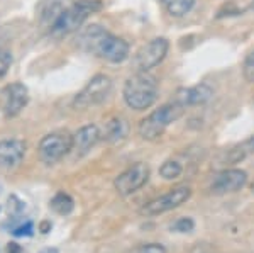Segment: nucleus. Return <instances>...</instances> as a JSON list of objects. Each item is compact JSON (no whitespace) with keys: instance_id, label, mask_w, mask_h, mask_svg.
Masks as SVG:
<instances>
[{"instance_id":"5","label":"nucleus","mask_w":254,"mask_h":253,"mask_svg":"<svg viewBox=\"0 0 254 253\" xmlns=\"http://www.w3.org/2000/svg\"><path fill=\"white\" fill-rule=\"evenodd\" d=\"M73 150V134L68 131L49 133L39 141L38 155L46 165H55Z\"/></svg>"},{"instance_id":"13","label":"nucleus","mask_w":254,"mask_h":253,"mask_svg":"<svg viewBox=\"0 0 254 253\" xmlns=\"http://www.w3.org/2000/svg\"><path fill=\"white\" fill-rule=\"evenodd\" d=\"M100 129L95 124H87L81 126V128L73 134V152L76 157H85L93 146L100 141Z\"/></svg>"},{"instance_id":"26","label":"nucleus","mask_w":254,"mask_h":253,"mask_svg":"<svg viewBox=\"0 0 254 253\" xmlns=\"http://www.w3.org/2000/svg\"><path fill=\"white\" fill-rule=\"evenodd\" d=\"M20 247L17 243H9V247H7V253H20Z\"/></svg>"},{"instance_id":"28","label":"nucleus","mask_w":254,"mask_h":253,"mask_svg":"<svg viewBox=\"0 0 254 253\" xmlns=\"http://www.w3.org/2000/svg\"><path fill=\"white\" fill-rule=\"evenodd\" d=\"M41 253H60L58 248H46V250H43Z\"/></svg>"},{"instance_id":"6","label":"nucleus","mask_w":254,"mask_h":253,"mask_svg":"<svg viewBox=\"0 0 254 253\" xmlns=\"http://www.w3.org/2000/svg\"><path fill=\"white\" fill-rule=\"evenodd\" d=\"M112 92V79L109 75H95L92 80L85 85L81 90L76 93L75 100H73V105L75 109H88L92 105H97V104H102L107 97L110 95Z\"/></svg>"},{"instance_id":"29","label":"nucleus","mask_w":254,"mask_h":253,"mask_svg":"<svg viewBox=\"0 0 254 253\" xmlns=\"http://www.w3.org/2000/svg\"><path fill=\"white\" fill-rule=\"evenodd\" d=\"M251 189H253V192H254V182L251 183Z\"/></svg>"},{"instance_id":"23","label":"nucleus","mask_w":254,"mask_h":253,"mask_svg":"<svg viewBox=\"0 0 254 253\" xmlns=\"http://www.w3.org/2000/svg\"><path fill=\"white\" fill-rule=\"evenodd\" d=\"M243 75L248 82H254V51L246 56L243 65Z\"/></svg>"},{"instance_id":"27","label":"nucleus","mask_w":254,"mask_h":253,"mask_svg":"<svg viewBox=\"0 0 254 253\" xmlns=\"http://www.w3.org/2000/svg\"><path fill=\"white\" fill-rule=\"evenodd\" d=\"M51 228H53L51 223H41L39 230H41V233H48V231H51Z\"/></svg>"},{"instance_id":"24","label":"nucleus","mask_w":254,"mask_h":253,"mask_svg":"<svg viewBox=\"0 0 254 253\" xmlns=\"http://www.w3.org/2000/svg\"><path fill=\"white\" fill-rule=\"evenodd\" d=\"M7 207H9V214L20 216L26 206H24V202L20 201L17 195H10V197H9V206H7Z\"/></svg>"},{"instance_id":"7","label":"nucleus","mask_w":254,"mask_h":253,"mask_svg":"<svg viewBox=\"0 0 254 253\" xmlns=\"http://www.w3.org/2000/svg\"><path fill=\"white\" fill-rule=\"evenodd\" d=\"M191 197V189L188 185H178L175 189H171L170 192L159 195V197L153 199L151 202H147L141 209L142 214L146 216H158L163 213H168L171 209H176L182 204H185L188 199Z\"/></svg>"},{"instance_id":"2","label":"nucleus","mask_w":254,"mask_h":253,"mask_svg":"<svg viewBox=\"0 0 254 253\" xmlns=\"http://www.w3.org/2000/svg\"><path fill=\"white\" fill-rule=\"evenodd\" d=\"M100 9V0H76V2L64 7L60 12V15L55 19V22L49 26V32H51L53 38H64V36L71 34L73 31H78L81 24Z\"/></svg>"},{"instance_id":"1","label":"nucleus","mask_w":254,"mask_h":253,"mask_svg":"<svg viewBox=\"0 0 254 253\" xmlns=\"http://www.w3.org/2000/svg\"><path fill=\"white\" fill-rule=\"evenodd\" d=\"M78 46L109 63H122L129 56V44L98 24H90L78 34Z\"/></svg>"},{"instance_id":"20","label":"nucleus","mask_w":254,"mask_h":253,"mask_svg":"<svg viewBox=\"0 0 254 253\" xmlns=\"http://www.w3.org/2000/svg\"><path fill=\"white\" fill-rule=\"evenodd\" d=\"M195 228V221L191 218H180L171 224V231H176V233H190Z\"/></svg>"},{"instance_id":"11","label":"nucleus","mask_w":254,"mask_h":253,"mask_svg":"<svg viewBox=\"0 0 254 253\" xmlns=\"http://www.w3.org/2000/svg\"><path fill=\"white\" fill-rule=\"evenodd\" d=\"M248 182V173L239 169H225L212 178L210 190L214 194H229L241 190Z\"/></svg>"},{"instance_id":"17","label":"nucleus","mask_w":254,"mask_h":253,"mask_svg":"<svg viewBox=\"0 0 254 253\" xmlns=\"http://www.w3.org/2000/svg\"><path fill=\"white\" fill-rule=\"evenodd\" d=\"M163 7L173 17H183L193 9L195 0H161Z\"/></svg>"},{"instance_id":"9","label":"nucleus","mask_w":254,"mask_h":253,"mask_svg":"<svg viewBox=\"0 0 254 253\" xmlns=\"http://www.w3.org/2000/svg\"><path fill=\"white\" fill-rule=\"evenodd\" d=\"M170 43L166 38H154L136 53V67L139 72H149L166 58Z\"/></svg>"},{"instance_id":"8","label":"nucleus","mask_w":254,"mask_h":253,"mask_svg":"<svg viewBox=\"0 0 254 253\" xmlns=\"http://www.w3.org/2000/svg\"><path fill=\"white\" fill-rule=\"evenodd\" d=\"M149 167L146 163L139 162L136 165L129 167L127 170H124L119 177L116 178L114 185H116V190L121 195H130L134 192H137L141 187H144L147 180H149Z\"/></svg>"},{"instance_id":"30","label":"nucleus","mask_w":254,"mask_h":253,"mask_svg":"<svg viewBox=\"0 0 254 253\" xmlns=\"http://www.w3.org/2000/svg\"><path fill=\"white\" fill-rule=\"evenodd\" d=\"M251 9H253V12H254V2H253V5H251Z\"/></svg>"},{"instance_id":"25","label":"nucleus","mask_w":254,"mask_h":253,"mask_svg":"<svg viewBox=\"0 0 254 253\" xmlns=\"http://www.w3.org/2000/svg\"><path fill=\"white\" fill-rule=\"evenodd\" d=\"M12 233H14V236H17V238H20V236H32V233H34V224L31 221H27L15 228Z\"/></svg>"},{"instance_id":"21","label":"nucleus","mask_w":254,"mask_h":253,"mask_svg":"<svg viewBox=\"0 0 254 253\" xmlns=\"http://www.w3.org/2000/svg\"><path fill=\"white\" fill-rule=\"evenodd\" d=\"M12 65V53L5 48H0V79L7 75Z\"/></svg>"},{"instance_id":"14","label":"nucleus","mask_w":254,"mask_h":253,"mask_svg":"<svg viewBox=\"0 0 254 253\" xmlns=\"http://www.w3.org/2000/svg\"><path fill=\"white\" fill-rule=\"evenodd\" d=\"M212 88L207 84H198L193 87L180 88L175 95V102L180 104L182 107H190V105H200L205 104L207 100H210L212 97Z\"/></svg>"},{"instance_id":"19","label":"nucleus","mask_w":254,"mask_h":253,"mask_svg":"<svg viewBox=\"0 0 254 253\" xmlns=\"http://www.w3.org/2000/svg\"><path fill=\"white\" fill-rule=\"evenodd\" d=\"M183 173V167L175 160H166L159 169V175H161L165 180H175L180 175Z\"/></svg>"},{"instance_id":"12","label":"nucleus","mask_w":254,"mask_h":253,"mask_svg":"<svg viewBox=\"0 0 254 253\" xmlns=\"http://www.w3.org/2000/svg\"><path fill=\"white\" fill-rule=\"evenodd\" d=\"M26 143L15 138L0 141V169L12 170L19 167L26 157Z\"/></svg>"},{"instance_id":"22","label":"nucleus","mask_w":254,"mask_h":253,"mask_svg":"<svg viewBox=\"0 0 254 253\" xmlns=\"http://www.w3.org/2000/svg\"><path fill=\"white\" fill-rule=\"evenodd\" d=\"M130 253H166V248L161 243H146L139 245Z\"/></svg>"},{"instance_id":"10","label":"nucleus","mask_w":254,"mask_h":253,"mask_svg":"<svg viewBox=\"0 0 254 253\" xmlns=\"http://www.w3.org/2000/svg\"><path fill=\"white\" fill-rule=\"evenodd\" d=\"M29 102V90L24 84L14 82L2 92V111L5 117H17Z\"/></svg>"},{"instance_id":"16","label":"nucleus","mask_w":254,"mask_h":253,"mask_svg":"<svg viewBox=\"0 0 254 253\" xmlns=\"http://www.w3.org/2000/svg\"><path fill=\"white\" fill-rule=\"evenodd\" d=\"M251 155H254V134L243 143H239V145H236L232 150H229L227 157H225V163L227 165H236V163L246 160Z\"/></svg>"},{"instance_id":"15","label":"nucleus","mask_w":254,"mask_h":253,"mask_svg":"<svg viewBox=\"0 0 254 253\" xmlns=\"http://www.w3.org/2000/svg\"><path fill=\"white\" fill-rule=\"evenodd\" d=\"M105 140L109 143H121L129 134V124L124 117H112L105 124Z\"/></svg>"},{"instance_id":"3","label":"nucleus","mask_w":254,"mask_h":253,"mask_svg":"<svg viewBox=\"0 0 254 253\" xmlns=\"http://www.w3.org/2000/svg\"><path fill=\"white\" fill-rule=\"evenodd\" d=\"M122 95L130 109L146 111L158 99V82L147 72H137L126 80Z\"/></svg>"},{"instance_id":"4","label":"nucleus","mask_w":254,"mask_h":253,"mask_svg":"<svg viewBox=\"0 0 254 253\" xmlns=\"http://www.w3.org/2000/svg\"><path fill=\"white\" fill-rule=\"evenodd\" d=\"M183 111H185V107L176 104L175 100L170 102V104L161 105V107L153 111L149 116L139 122V128H137L139 136L146 141H154L158 138H161L168 126L182 117Z\"/></svg>"},{"instance_id":"18","label":"nucleus","mask_w":254,"mask_h":253,"mask_svg":"<svg viewBox=\"0 0 254 253\" xmlns=\"http://www.w3.org/2000/svg\"><path fill=\"white\" fill-rule=\"evenodd\" d=\"M51 209L60 216H68L75 209V201L66 192H58L51 199Z\"/></svg>"}]
</instances>
